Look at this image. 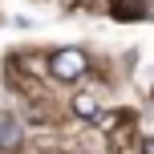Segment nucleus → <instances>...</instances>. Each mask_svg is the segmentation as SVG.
<instances>
[{
    "instance_id": "f03ea898",
    "label": "nucleus",
    "mask_w": 154,
    "mask_h": 154,
    "mask_svg": "<svg viewBox=\"0 0 154 154\" xmlns=\"http://www.w3.org/2000/svg\"><path fill=\"white\" fill-rule=\"evenodd\" d=\"M16 138H20L16 122H12V118H4V122H0V150H12V146H16Z\"/></svg>"
},
{
    "instance_id": "7ed1b4c3",
    "label": "nucleus",
    "mask_w": 154,
    "mask_h": 154,
    "mask_svg": "<svg viewBox=\"0 0 154 154\" xmlns=\"http://www.w3.org/2000/svg\"><path fill=\"white\" fill-rule=\"evenodd\" d=\"M77 118H97V97H89V93H81V97L73 101Z\"/></svg>"
},
{
    "instance_id": "f257e3e1",
    "label": "nucleus",
    "mask_w": 154,
    "mask_h": 154,
    "mask_svg": "<svg viewBox=\"0 0 154 154\" xmlns=\"http://www.w3.org/2000/svg\"><path fill=\"white\" fill-rule=\"evenodd\" d=\"M85 65L89 61H85L81 49H61V53L53 57V77L57 81H77V77L85 73Z\"/></svg>"
}]
</instances>
